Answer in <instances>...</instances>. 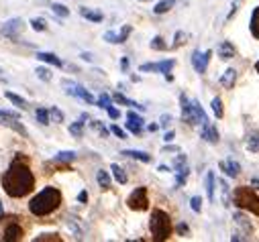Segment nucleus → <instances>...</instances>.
Instances as JSON below:
<instances>
[{
    "label": "nucleus",
    "instance_id": "nucleus-16",
    "mask_svg": "<svg viewBox=\"0 0 259 242\" xmlns=\"http://www.w3.org/2000/svg\"><path fill=\"white\" fill-rule=\"evenodd\" d=\"M235 81H237V72L235 70H227L223 74V78H221V83H223V87H227V90H233Z\"/></svg>",
    "mask_w": 259,
    "mask_h": 242
},
{
    "label": "nucleus",
    "instance_id": "nucleus-26",
    "mask_svg": "<svg viewBox=\"0 0 259 242\" xmlns=\"http://www.w3.org/2000/svg\"><path fill=\"white\" fill-rule=\"evenodd\" d=\"M84 120H88V114H82V120H78V122H74L70 126V133L74 137H82V133H84Z\"/></svg>",
    "mask_w": 259,
    "mask_h": 242
},
{
    "label": "nucleus",
    "instance_id": "nucleus-38",
    "mask_svg": "<svg viewBox=\"0 0 259 242\" xmlns=\"http://www.w3.org/2000/svg\"><path fill=\"white\" fill-rule=\"evenodd\" d=\"M49 116L53 118V122H63V112H61L59 108H55V106L49 110Z\"/></svg>",
    "mask_w": 259,
    "mask_h": 242
},
{
    "label": "nucleus",
    "instance_id": "nucleus-46",
    "mask_svg": "<svg viewBox=\"0 0 259 242\" xmlns=\"http://www.w3.org/2000/svg\"><path fill=\"white\" fill-rule=\"evenodd\" d=\"M190 204H192V210H194V212H200V208H202V200H200L198 195H196V197H192Z\"/></svg>",
    "mask_w": 259,
    "mask_h": 242
},
{
    "label": "nucleus",
    "instance_id": "nucleus-14",
    "mask_svg": "<svg viewBox=\"0 0 259 242\" xmlns=\"http://www.w3.org/2000/svg\"><path fill=\"white\" fill-rule=\"evenodd\" d=\"M204 120H208V118L204 114L200 102L198 100H192V124H202Z\"/></svg>",
    "mask_w": 259,
    "mask_h": 242
},
{
    "label": "nucleus",
    "instance_id": "nucleus-32",
    "mask_svg": "<svg viewBox=\"0 0 259 242\" xmlns=\"http://www.w3.org/2000/svg\"><path fill=\"white\" fill-rule=\"evenodd\" d=\"M219 183H221V191H223V202H225V206L229 208V206H231V189H229V185H227L225 179H221Z\"/></svg>",
    "mask_w": 259,
    "mask_h": 242
},
{
    "label": "nucleus",
    "instance_id": "nucleus-24",
    "mask_svg": "<svg viewBox=\"0 0 259 242\" xmlns=\"http://www.w3.org/2000/svg\"><path fill=\"white\" fill-rule=\"evenodd\" d=\"M123 155H125V157L139 159V161H143V163H149V161H151V157L147 155V153H143V151H123Z\"/></svg>",
    "mask_w": 259,
    "mask_h": 242
},
{
    "label": "nucleus",
    "instance_id": "nucleus-29",
    "mask_svg": "<svg viewBox=\"0 0 259 242\" xmlns=\"http://www.w3.org/2000/svg\"><path fill=\"white\" fill-rule=\"evenodd\" d=\"M206 193H208V200L214 202V173L208 171L206 175Z\"/></svg>",
    "mask_w": 259,
    "mask_h": 242
},
{
    "label": "nucleus",
    "instance_id": "nucleus-50",
    "mask_svg": "<svg viewBox=\"0 0 259 242\" xmlns=\"http://www.w3.org/2000/svg\"><path fill=\"white\" fill-rule=\"evenodd\" d=\"M104 39L109 41V43H119V35H115L113 31H109V33H106V35H104Z\"/></svg>",
    "mask_w": 259,
    "mask_h": 242
},
{
    "label": "nucleus",
    "instance_id": "nucleus-27",
    "mask_svg": "<svg viewBox=\"0 0 259 242\" xmlns=\"http://www.w3.org/2000/svg\"><path fill=\"white\" fill-rule=\"evenodd\" d=\"M176 4V0H161V2H157L155 4V8H153V12L155 14H163V12H167L171 6Z\"/></svg>",
    "mask_w": 259,
    "mask_h": 242
},
{
    "label": "nucleus",
    "instance_id": "nucleus-58",
    "mask_svg": "<svg viewBox=\"0 0 259 242\" xmlns=\"http://www.w3.org/2000/svg\"><path fill=\"white\" fill-rule=\"evenodd\" d=\"M2 214H4V210H2V202H0V218H2Z\"/></svg>",
    "mask_w": 259,
    "mask_h": 242
},
{
    "label": "nucleus",
    "instance_id": "nucleus-28",
    "mask_svg": "<svg viewBox=\"0 0 259 242\" xmlns=\"http://www.w3.org/2000/svg\"><path fill=\"white\" fill-rule=\"evenodd\" d=\"M111 171H113V175H115V179L121 183V185H125L127 183V173L123 171V167H119L117 163L115 165H111Z\"/></svg>",
    "mask_w": 259,
    "mask_h": 242
},
{
    "label": "nucleus",
    "instance_id": "nucleus-54",
    "mask_svg": "<svg viewBox=\"0 0 259 242\" xmlns=\"http://www.w3.org/2000/svg\"><path fill=\"white\" fill-rule=\"evenodd\" d=\"M178 232H180V234H186V232H188V226H186V224H180V226H178Z\"/></svg>",
    "mask_w": 259,
    "mask_h": 242
},
{
    "label": "nucleus",
    "instance_id": "nucleus-31",
    "mask_svg": "<svg viewBox=\"0 0 259 242\" xmlns=\"http://www.w3.org/2000/svg\"><path fill=\"white\" fill-rule=\"evenodd\" d=\"M6 100H8V102H12V104H14V106H18V108H23V110L27 108V102H25L23 98H20V96L12 94V92H6Z\"/></svg>",
    "mask_w": 259,
    "mask_h": 242
},
{
    "label": "nucleus",
    "instance_id": "nucleus-43",
    "mask_svg": "<svg viewBox=\"0 0 259 242\" xmlns=\"http://www.w3.org/2000/svg\"><path fill=\"white\" fill-rule=\"evenodd\" d=\"M131 31H133L131 27H129V25H125V27H123V31L119 33V43H125V41H127V37L131 35Z\"/></svg>",
    "mask_w": 259,
    "mask_h": 242
},
{
    "label": "nucleus",
    "instance_id": "nucleus-23",
    "mask_svg": "<svg viewBox=\"0 0 259 242\" xmlns=\"http://www.w3.org/2000/svg\"><path fill=\"white\" fill-rule=\"evenodd\" d=\"M251 35L255 37V39H259V6L253 10V14H251Z\"/></svg>",
    "mask_w": 259,
    "mask_h": 242
},
{
    "label": "nucleus",
    "instance_id": "nucleus-2",
    "mask_svg": "<svg viewBox=\"0 0 259 242\" xmlns=\"http://www.w3.org/2000/svg\"><path fill=\"white\" fill-rule=\"evenodd\" d=\"M61 206V191L55 187H45L29 202V212L33 216H49Z\"/></svg>",
    "mask_w": 259,
    "mask_h": 242
},
{
    "label": "nucleus",
    "instance_id": "nucleus-62",
    "mask_svg": "<svg viewBox=\"0 0 259 242\" xmlns=\"http://www.w3.org/2000/svg\"><path fill=\"white\" fill-rule=\"evenodd\" d=\"M0 74H2V70H0Z\"/></svg>",
    "mask_w": 259,
    "mask_h": 242
},
{
    "label": "nucleus",
    "instance_id": "nucleus-17",
    "mask_svg": "<svg viewBox=\"0 0 259 242\" xmlns=\"http://www.w3.org/2000/svg\"><path fill=\"white\" fill-rule=\"evenodd\" d=\"M219 55H221V59H231V57H235V47H233V43L223 41L221 45H219Z\"/></svg>",
    "mask_w": 259,
    "mask_h": 242
},
{
    "label": "nucleus",
    "instance_id": "nucleus-37",
    "mask_svg": "<svg viewBox=\"0 0 259 242\" xmlns=\"http://www.w3.org/2000/svg\"><path fill=\"white\" fill-rule=\"evenodd\" d=\"M51 8H53V12H55L57 16H63V18H66V16H70V10H68L66 6H63V4H53Z\"/></svg>",
    "mask_w": 259,
    "mask_h": 242
},
{
    "label": "nucleus",
    "instance_id": "nucleus-42",
    "mask_svg": "<svg viewBox=\"0 0 259 242\" xmlns=\"http://www.w3.org/2000/svg\"><path fill=\"white\" fill-rule=\"evenodd\" d=\"M37 76H39V80H45V81L51 80V72H49L47 68H39V70H37Z\"/></svg>",
    "mask_w": 259,
    "mask_h": 242
},
{
    "label": "nucleus",
    "instance_id": "nucleus-36",
    "mask_svg": "<svg viewBox=\"0 0 259 242\" xmlns=\"http://www.w3.org/2000/svg\"><path fill=\"white\" fill-rule=\"evenodd\" d=\"M37 120H39L41 124H49V112H47V110L39 108V110H37Z\"/></svg>",
    "mask_w": 259,
    "mask_h": 242
},
{
    "label": "nucleus",
    "instance_id": "nucleus-44",
    "mask_svg": "<svg viewBox=\"0 0 259 242\" xmlns=\"http://www.w3.org/2000/svg\"><path fill=\"white\" fill-rule=\"evenodd\" d=\"M98 106H100V108H109V106H111V96H109V94H102V96L98 98Z\"/></svg>",
    "mask_w": 259,
    "mask_h": 242
},
{
    "label": "nucleus",
    "instance_id": "nucleus-59",
    "mask_svg": "<svg viewBox=\"0 0 259 242\" xmlns=\"http://www.w3.org/2000/svg\"><path fill=\"white\" fill-rule=\"evenodd\" d=\"M255 70H257V74H259V61H257V63H255Z\"/></svg>",
    "mask_w": 259,
    "mask_h": 242
},
{
    "label": "nucleus",
    "instance_id": "nucleus-4",
    "mask_svg": "<svg viewBox=\"0 0 259 242\" xmlns=\"http://www.w3.org/2000/svg\"><path fill=\"white\" fill-rule=\"evenodd\" d=\"M233 200L241 210H247V212L259 216V197L251 187H245V185L237 187L235 193H233Z\"/></svg>",
    "mask_w": 259,
    "mask_h": 242
},
{
    "label": "nucleus",
    "instance_id": "nucleus-7",
    "mask_svg": "<svg viewBox=\"0 0 259 242\" xmlns=\"http://www.w3.org/2000/svg\"><path fill=\"white\" fill-rule=\"evenodd\" d=\"M63 85L68 87V94H72V96H76V98H80V100H84V102H88V104H92L94 102V96L88 92V90H84L82 85H78V83H74V81H63Z\"/></svg>",
    "mask_w": 259,
    "mask_h": 242
},
{
    "label": "nucleus",
    "instance_id": "nucleus-20",
    "mask_svg": "<svg viewBox=\"0 0 259 242\" xmlns=\"http://www.w3.org/2000/svg\"><path fill=\"white\" fill-rule=\"evenodd\" d=\"M37 59H41V61H45V63H51V65H55V68H61V59L57 57V55H53V53H45V51H41V53H37Z\"/></svg>",
    "mask_w": 259,
    "mask_h": 242
},
{
    "label": "nucleus",
    "instance_id": "nucleus-40",
    "mask_svg": "<svg viewBox=\"0 0 259 242\" xmlns=\"http://www.w3.org/2000/svg\"><path fill=\"white\" fill-rule=\"evenodd\" d=\"M167 45H165V43H163V39L161 37H155L153 41H151V49H157V51H163Z\"/></svg>",
    "mask_w": 259,
    "mask_h": 242
},
{
    "label": "nucleus",
    "instance_id": "nucleus-48",
    "mask_svg": "<svg viewBox=\"0 0 259 242\" xmlns=\"http://www.w3.org/2000/svg\"><path fill=\"white\" fill-rule=\"evenodd\" d=\"M41 240H61V238L57 234H41L35 238V242H41Z\"/></svg>",
    "mask_w": 259,
    "mask_h": 242
},
{
    "label": "nucleus",
    "instance_id": "nucleus-41",
    "mask_svg": "<svg viewBox=\"0 0 259 242\" xmlns=\"http://www.w3.org/2000/svg\"><path fill=\"white\" fill-rule=\"evenodd\" d=\"M92 128L96 130V133H100L102 137H106V135H109V130H106V128H104V124H102L100 120H94V122H92Z\"/></svg>",
    "mask_w": 259,
    "mask_h": 242
},
{
    "label": "nucleus",
    "instance_id": "nucleus-34",
    "mask_svg": "<svg viewBox=\"0 0 259 242\" xmlns=\"http://www.w3.org/2000/svg\"><path fill=\"white\" fill-rule=\"evenodd\" d=\"M76 159V153L74 151H63L55 157V163H66V161H74Z\"/></svg>",
    "mask_w": 259,
    "mask_h": 242
},
{
    "label": "nucleus",
    "instance_id": "nucleus-21",
    "mask_svg": "<svg viewBox=\"0 0 259 242\" xmlns=\"http://www.w3.org/2000/svg\"><path fill=\"white\" fill-rule=\"evenodd\" d=\"M80 14H82L84 18L92 20V23H100V20L104 18V16H102V12H98V10H92V8H80Z\"/></svg>",
    "mask_w": 259,
    "mask_h": 242
},
{
    "label": "nucleus",
    "instance_id": "nucleus-12",
    "mask_svg": "<svg viewBox=\"0 0 259 242\" xmlns=\"http://www.w3.org/2000/svg\"><path fill=\"white\" fill-rule=\"evenodd\" d=\"M171 68H174V61H159V63H145L141 65V72H161V74H169Z\"/></svg>",
    "mask_w": 259,
    "mask_h": 242
},
{
    "label": "nucleus",
    "instance_id": "nucleus-45",
    "mask_svg": "<svg viewBox=\"0 0 259 242\" xmlns=\"http://www.w3.org/2000/svg\"><path fill=\"white\" fill-rule=\"evenodd\" d=\"M239 4H241V0H233L231 10H229V14H227V20H231V18L235 16V12H237V8H239Z\"/></svg>",
    "mask_w": 259,
    "mask_h": 242
},
{
    "label": "nucleus",
    "instance_id": "nucleus-39",
    "mask_svg": "<svg viewBox=\"0 0 259 242\" xmlns=\"http://www.w3.org/2000/svg\"><path fill=\"white\" fill-rule=\"evenodd\" d=\"M31 27H33L35 31H45V29H47V25H45V20H43V18H33V20H31Z\"/></svg>",
    "mask_w": 259,
    "mask_h": 242
},
{
    "label": "nucleus",
    "instance_id": "nucleus-60",
    "mask_svg": "<svg viewBox=\"0 0 259 242\" xmlns=\"http://www.w3.org/2000/svg\"><path fill=\"white\" fill-rule=\"evenodd\" d=\"M253 185H255V187H259V181H257V179H255V181H253Z\"/></svg>",
    "mask_w": 259,
    "mask_h": 242
},
{
    "label": "nucleus",
    "instance_id": "nucleus-13",
    "mask_svg": "<svg viewBox=\"0 0 259 242\" xmlns=\"http://www.w3.org/2000/svg\"><path fill=\"white\" fill-rule=\"evenodd\" d=\"M127 128L131 130L133 135H141V130H143V118L137 116L135 112H127Z\"/></svg>",
    "mask_w": 259,
    "mask_h": 242
},
{
    "label": "nucleus",
    "instance_id": "nucleus-52",
    "mask_svg": "<svg viewBox=\"0 0 259 242\" xmlns=\"http://www.w3.org/2000/svg\"><path fill=\"white\" fill-rule=\"evenodd\" d=\"M121 68H123V72H127V70H129V59H127V57H123V61H121Z\"/></svg>",
    "mask_w": 259,
    "mask_h": 242
},
{
    "label": "nucleus",
    "instance_id": "nucleus-22",
    "mask_svg": "<svg viewBox=\"0 0 259 242\" xmlns=\"http://www.w3.org/2000/svg\"><path fill=\"white\" fill-rule=\"evenodd\" d=\"M233 220H235V224H237V226H241V228L245 230V234H249V232H253V228H251V224L247 222V218H245L243 214H235V216H233Z\"/></svg>",
    "mask_w": 259,
    "mask_h": 242
},
{
    "label": "nucleus",
    "instance_id": "nucleus-1",
    "mask_svg": "<svg viewBox=\"0 0 259 242\" xmlns=\"http://www.w3.org/2000/svg\"><path fill=\"white\" fill-rule=\"evenodd\" d=\"M33 187H35V175L31 171L29 159L18 153L2 175V189L10 197H25L33 191Z\"/></svg>",
    "mask_w": 259,
    "mask_h": 242
},
{
    "label": "nucleus",
    "instance_id": "nucleus-47",
    "mask_svg": "<svg viewBox=\"0 0 259 242\" xmlns=\"http://www.w3.org/2000/svg\"><path fill=\"white\" fill-rule=\"evenodd\" d=\"M111 133H113V135H117L119 139H127V135H125V130H123V128H119L117 124H113V126H111Z\"/></svg>",
    "mask_w": 259,
    "mask_h": 242
},
{
    "label": "nucleus",
    "instance_id": "nucleus-19",
    "mask_svg": "<svg viewBox=\"0 0 259 242\" xmlns=\"http://www.w3.org/2000/svg\"><path fill=\"white\" fill-rule=\"evenodd\" d=\"M180 104H182V114H184L186 122L192 124V102L182 94V96H180Z\"/></svg>",
    "mask_w": 259,
    "mask_h": 242
},
{
    "label": "nucleus",
    "instance_id": "nucleus-15",
    "mask_svg": "<svg viewBox=\"0 0 259 242\" xmlns=\"http://www.w3.org/2000/svg\"><path fill=\"white\" fill-rule=\"evenodd\" d=\"M221 169L229 175V177H237L239 171H241V167H239V163H237V161H221Z\"/></svg>",
    "mask_w": 259,
    "mask_h": 242
},
{
    "label": "nucleus",
    "instance_id": "nucleus-55",
    "mask_svg": "<svg viewBox=\"0 0 259 242\" xmlns=\"http://www.w3.org/2000/svg\"><path fill=\"white\" fill-rule=\"evenodd\" d=\"M169 120H171L169 116H161V126H167V124H169Z\"/></svg>",
    "mask_w": 259,
    "mask_h": 242
},
{
    "label": "nucleus",
    "instance_id": "nucleus-6",
    "mask_svg": "<svg viewBox=\"0 0 259 242\" xmlns=\"http://www.w3.org/2000/svg\"><path fill=\"white\" fill-rule=\"evenodd\" d=\"M127 206L135 210V212H143L149 208V200H147V187H137L127 200Z\"/></svg>",
    "mask_w": 259,
    "mask_h": 242
},
{
    "label": "nucleus",
    "instance_id": "nucleus-9",
    "mask_svg": "<svg viewBox=\"0 0 259 242\" xmlns=\"http://www.w3.org/2000/svg\"><path fill=\"white\" fill-rule=\"evenodd\" d=\"M210 55H212V51H204V53L194 51V55H192V65H194V70H196V74H204V72H206Z\"/></svg>",
    "mask_w": 259,
    "mask_h": 242
},
{
    "label": "nucleus",
    "instance_id": "nucleus-30",
    "mask_svg": "<svg viewBox=\"0 0 259 242\" xmlns=\"http://www.w3.org/2000/svg\"><path fill=\"white\" fill-rule=\"evenodd\" d=\"M247 149L251 153H259V133H253L247 137Z\"/></svg>",
    "mask_w": 259,
    "mask_h": 242
},
{
    "label": "nucleus",
    "instance_id": "nucleus-61",
    "mask_svg": "<svg viewBox=\"0 0 259 242\" xmlns=\"http://www.w3.org/2000/svg\"><path fill=\"white\" fill-rule=\"evenodd\" d=\"M141 2H149V0H141Z\"/></svg>",
    "mask_w": 259,
    "mask_h": 242
},
{
    "label": "nucleus",
    "instance_id": "nucleus-56",
    "mask_svg": "<svg viewBox=\"0 0 259 242\" xmlns=\"http://www.w3.org/2000/svg\"><path fill=\"white\" fill-rule=\"evenodd\" d=\"M165 141H167V143L174 141V133H171V130H169V133H165Z\"/></svg>",
    "mask_w": 259,
    "mask_h": 242
},
{
    "label": "nucleus",
    "instance_id": "nucleus-5",
    "mask_svg": "<svg viewBox=\"0 0 259 242\" xmlns=\"http://www.w3.org/2000/svg\"><path fill=\"white\" fill-rule=\"evenodd\" d=\"M8 222H6V226H4V230H2V240L4 242H16V240H23V236H25V230H23V226L18 224V218L16 216H12V218H6Z\"/></svg>",
    "mask_w": 259,
    "mask_h": 242
},
{
    "label": "nucleus",
    "instance_id": "nucleus-35",
    "mask_svg": "<svg viewBox=\"0 0 259 242\" xmlns=\"http://www.w3.org/2000/svg\"><path fill=\"white\" fill-rule=\"evenodd\" d=\"M113 98H115V102H119V104H125V106H135V108L143 110V106H139L137 102H133V100H129V98H125L123 94H115Z\"/></svg>",
    "mask_w": 259,
    "mask_h": 242
},
{
    "label": "nucleus",
    "instance_id": "nucleus-25",
    "mask_svg": "<svg viewBox=\"0 0 259 242\" xmlns=\"http://www.w3.org/2000/svg\"><path fill=\"white\" fill-rule=\"evenodd\" d=\"M96 179H98V185H100L104 191L111 189V177H109V173H106V171L100 169V171L96 173Z\"/></svg>",
    "mask_w": 259,
    "mask_h": 242
},
{
    "label": "nucleus",
    "instance_id": "nucleus-8",
    "mask_svg": "<svg viewBox=\"0 0 259 242\" xmlns=\"http://www.w3.org/2000/svg\"><path fill=\"white\" fill-rule=\"evenodd\" d=\"M0 122H2L4 126H8V128H12V130H16V133H20V135L27 133L25 126L18 122V116H16V114H10V112H4V110H0Z\"/></svg>",
    "mask_w": 259,
    "mask_h": 242
},
{
    "label": "nucleus",
    "instance_id": "nucleus-49",
    "mask_svg": "<svg viewBox=\"0 0 259 242\" xmlns=\"http://www.w3.org/2000/svg\"><path fill=\"white\" fill-rule=\"evenodd\" d=\"M106 110H109V116H111L113 120H117V118L121 116V112H119V110H117V108H113V104H111L109 108H106Z\"/></svg>",
    "mask_w": 259,
    "mask_h": 242
},
{
    "label": "nucleus",
    "instance_id": "nucleus-18",
    "mask_svg": "<svg viewBox=\"0 0 259 242\" xmlns=\"http://www.w3.org/2000/svg\"><path fill=\"white\" fill-rule=\"evenodd\" d=\"M188 173H190V169H188V165H186V163L176 167V185H178V187H182V185L186 183V179H188Z\"/></svg>",
    "mask_w": 259,
    "mask_h": 242
},
{
    "label": "nucleus",
    "instance_id": "nucleus-57",
    "mask_svg": "<svg viewBox=\"0 0 259 242\" xmlns=\"http://www.w3.org/2000/svg\"><path fill=\"white\" fill-rule=\"evenodd\" d=\"M82 57H84V59H86V61H92V55H90V53H84V55H82Z\"/></svg>",
    "mask_w": 259,
    "mask_h": 242
},
{
    "label": "nucleus",
    "instance_id": "nucleus-10",
    "mask_svg": "<svg viewBox=\"0 0 259 242\" xmlns=\"http://www.w3.org/2000/svg\"><path fill=\"white\" fill-rule=\"evenodd\" d=\"M200 135L206 143H219V130L217 126H214L210 120H204L202 122V130H200Z\"/></svg>",
    "mask_w": 259,
    "mask_h": 242
},
{
    "label": "nucleus",
    "instance_id": "nucleus-53",
    "mask_svg": "<svg viewBox=\"0 0 259 242\" xmlns=\"http://www.w3.org/2000/svg\"><path fill=\"white\" fill-rule=\"evenodd\" d=\"M78 200H80V202H86V200H88V193H86V191H82V193L78 195Z\"/></svg>",
    "mask_w": 259,
    "mask_h": 242
},
{
    "label": "nucleus",
    "instance_id": "nucleus-3",
    "mask_svg": "<svg viewBox=\"0 0 259 242\" xmlns=\"http://www.w3.org/2000/svg\"><path fill=\"white\" fill-rule=\"evenodd\" d=\"M149 230L153 234V240H167L171 236V220L167 212L153 210L149 218Z\"/></svg>",
    "mask_w": 259,
    "mask_h": 242
},
{
    "label": "nucleus",
    "instance_id": "nucleus-33",
    "mask_svg": "<svg viewBox=\"0 0 259 242\" xmlns=\"http://www.w3.org/2000/svg\"><path fill=\"white\" fill-rule=\"evenodd\" d=\"M210 106H212V112L217 114V118H223V116H225V110H223V102H221V98H214Z\"/></svg>",
    "mask_w": 259,
    "mask_h": 242
},
{
    "label": "nucleus",
    "instance_id": "nucleus-11",
    "mask_svg": "<svg viewBox=\"0 0 259 242\" xmlns=\"http://www.w3.org/2000/svg\"><path fill=\"white\" fill-rule=\"evenodd\" d=\"M20 31H23V20H20V18H12V20H8V23L2 27V35L8 37V39H16Z\"/></svg>",
    "mask_w": 259,
    "mask_h": 242
},
{
    "label": "nucleus",
    "instance_id": "nucleus-51",
    "mask_svg": "<svg viewBox=\"0 0 259 242\" xmlns=\"http://www.w3.org/2000/svg\"><path fill=\"white\" fill-rule=\"evenodd\" d=\"M182 39H186V33L178 31V33H176V45H182Z\"/></svg>",
    "mask_w": 259,
    "mask_h": 242
}]
</instances>
